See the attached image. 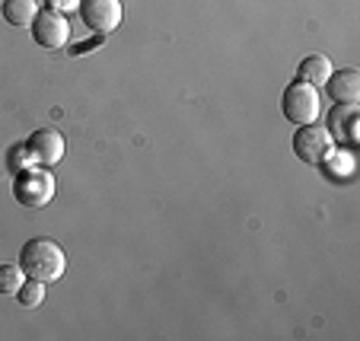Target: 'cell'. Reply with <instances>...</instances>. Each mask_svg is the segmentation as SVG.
<instances>
[{
    "mask_svg": "<svg viewBox=\"0 0 360 341\" xmlns=\"http://www.w3.org/2000/svg\"><path fill=\"white\" fill-rule=\"evenodd\" d=\"M332 61H328V55H309L300 61L297 67V80L303 83H313V86H326V80L332 77Z\"/></svg>",
    "mask_w": 360,
    "mask_h": 341,
    "instance_id": "obj_11",
    "label": "cell"
},
{
    "mask_svg": "<svg viewBox=\"0 0 360 341\" xmlns=\"http://www.w3.org/2000/svg\"><path fill=\"white\" fill-rule=\"evenodd\" d=\"M319 166L328 179H351L354 176V150H347V147H328V153L319 160Z\"/></svg>",
    "mask_w": 360,
    "mask_h": 341,
    "instance_id": "obj_10",
    "label": "cell"
},
{
    "mask_svg": "<svg viewBox=\"0 0 360 341\" xmlns=\"http://www.w3.org/2000/svg\"><path fill=\"white\" fill-rule=\"evenodd\" d=\"M32 39L39 41L41 48H51V51H58V48H64L70 41V22L64 13H58V10L45 7L35 13L32 20Z\"/></svg>",
    "mask_w": 360,
    "mask_h": 341,
    "instance_id": "obj_4",
    "label": "cell"
},
{
    "mask_svg": "<svg viewBox=\"0 0 360 341\" xmlns=\"http://www.w3.org/2000/svg\"><path fill=\"white\" fill-rule=\"evenodd\" d=\"M0 4H4V0H0Z\"/></svg>",
    "mask_w": 360,
    "mask_h": 341,
    "instance_id": "obj_17",
    "label": "cell"
},
{
    "mask_svg": "<svg viewBox=\"0 0 360 341\" xmlns=\"http://www.w3.org/2000/svg\"><path fill=\"white\" fill-rule=\"evenodd\" d=\"M16 300H20V307H26V309L41 307V300H45V284L35 281V278H26L22 287L16 290Z\"/></svg>",
    "mask_w": 360,
    "mask_h": 341,
    "instance_id": "obj_13",
    "label": "cell"
},
{
    "mask_svg": "<svg viewBox=\"0 0 360 341\" xmlns=\"http://www.w3.org/2000/svg\"><path fill=\"white\" fill-rule=\"evenodd\" d=\"M55 172L48 166H26L22 172H13V198L22 207H45L55 198Z\"/></svg>",
    "mask_w": 360,
    "mask_h": 341,
    "instance_id": "obj_2",
    "label": "cell"
},
{
    "mask_svg": "<svg viewBox=\"0 0 360 341\" xmlns=\"http://www.w3.org/2000/svg\"><path fill=\"white\" fill-rule=\"evenodd\" d=\"M22 281H26V271L20 265H0V294L4 297L16 294L22 287Z\"/></svg>",
    "mask_w": 360,
    "mask_h": 341,
    "instance_id": "obj_14",
    "label": "cell"
},
{
    "mask_svg": "<svg viewBox=\"0 0 360 341\" xmlns=\"http://www.w3.org/2000/svg\"><path fill=\"white\" fill-rule=\"evenodd\" d=\"M0 10H4V20L10 26H32L35 13H39V4L35 0H4Z\"/></svg>",
    "mask_w": 360,
    "mask_h": 341,
    "instance_id": "obj_12",
    "label": "cell"
},
{
    "mask_svg": "<svg viewBox=\"0 0 360 341\" xmlns=\"http://www.w3.org/2000/svg\"><path fill=\"white\" fill-rule=\"evenodd\" d=\"M77 10L93 32H115L122 26V0H80Z\"/></svg>",
    "mask_w": 360,
    "mask_h": 341,
    "instance_id": "obj_6",
    "label": "cell"
},
{
    "mask_svg": "<svg viewBox=\"0 0 360 341\" xmlns=\"http://www.w3.org/2000/svg\"><path fill=\"white\" fill-rule=\"evenodd\" d=\"M7 166H10V172H22V169H26V166H32V153H29V147H26V143H16L13 150H10Z\"/></svg>",
    "mask_w": 360,
    "mask_h": 341,
    "instance_id": "obj_15",
    "label": "cell"
},
{
    "mask_svg": "<svg viewBox=\"0 0 360 341\" xmlns=\"http://www.w3.org/2000/svg\"><path fill=\"white\" fill-rule=\"evenodd\" d=\"M20 268L26 271V278L51 284V281L64 278V271H68V255H64V249L58 246L55 239L35 236L20 249Z\"/></svg>",
    "mask_w": 360,
    "mask_h": 341,
    "instance_id": "obj_1",
    "label": "cell"
},
{
    "mask_svg": "<svg viewBox=\"0 0 360 341\" xmlns=\"http://www.w3.org/2000/svg\"><path fill=\"white\" fill-rule=\"evenodd\" d=\"M326 89L335 103H357L360 99V70H354V67L332 70V77L326 80Z\"/></svg>",
    "mask_w": 360,
    "mask_h": 341,
    "instance_id": "obj_9",
    "label": "cell"
},
{
    "mask_svg": "<svg viewBox=\"0 0 360 341\" xmlns=\"http://www.w3.org/2000/svg\"><path fill=\"white\" fill-rule=\"evenodd\" d=\"M281 112H284L287 122H293L300 128V124H316V118H319L322 112V103H319V86H313V83H290V86L284 89V96H281Z\"/></svg>",
    "mask_w": 360,
    "mask_h": 341,
    "instance_id": "obj_3",
    "label": "cell"
},
{
    "mask_svg": "<svg viewBox=\"0 0 360 341\" xmlns=\"http://www.w3.org/2000/svg\"><path fill=\"white\" fill-rule=\"evenodd\" d=\"M332 147V137L326 128H316V124H300L297 134H293V153H297L303 163L319 166V160L328 153Z\"/></svg>",
    "mask_w": 360,
    "mask_h": 341,
    "instance_id": "obj_7",
    "label": "cell"
},
{
    "mask_svg": "<svg viewBox=\"0 0 360 341\" xmlns=\"http://www.w3.org/2000/svg\"><path fill=\"white\" fill-rule=\"evenodd\" d=\"M48 7L58 10V13H68V10H77V7H80V0H48Z\"/></svg>",
    "mask_w": 360,
    "mask_h": 341,
    "instance_id": "obj_16",
    "label": "cell"
},
{
    "mask_svg": "<svg viewBox=\"0 0 360 341\" xmlns=\"http://www.w3.org/2000/svg\"><path fill=\"white\" fill-rule=\"evenodd\" d=\"M357 103H335V109L328 112V137L347 150L357 147Z\"/></svg>",
    "mask_w": 360,
    "mask_h": 341,
    "instance_id": "obj_8",
    "label": "cell"
},
{
    "mask_svg": "<svg viewBox=\"0 0 360 341\" xmlns=\"http://www.w3.org/2000/svg\"><path fill=\"white\" fill-rule=\"evenodd\" d=\"M29 153H32V163L35 166H55L64 160V150H68V143H64V134L58 128H39L29 134L26 141Z\"/></svg>",
    "mask_w": 360,
    "mask_h": 341,
    "instance_id": "obj_5",
    "label": "cell"
}]
</instances>
